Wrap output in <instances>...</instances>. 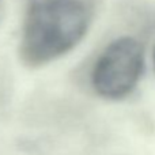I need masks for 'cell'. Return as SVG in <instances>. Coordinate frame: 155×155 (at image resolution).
I'll list each match as a JSON object with an SVG mask.
<instances>
[{
  "label": "cell",
  "mask_w": 155,
  "mask_h": 155,
  "mask_svg": "<svg viewBox=\"0 0 155 155\" xmlns=\"http://www.w3.org/2000/svg\"><path fill=\"white\" fill-rule=\"evenodd\" d=\"M146 49L137 38L123 35L104 48L91 68V87L107 101H121L136 88L144 71Z\"/></svg>",
  "instance_id": "obj_2"
},
{
  "label": "cell",
  "mask_w": 155,
  "mask_h": 155,
  "mask_svg": "<svg viewBox=\"0 0 155 155\" xmlns=\"http://www.w3.org/2000/svg\"><path fill=\"white\" fill-rule=\"evenodd\" d=\"M3 16H4V5H3V2L0 0V23L3 21Z\"/></svg>",
  "instance_id": "obj_3"
},
{
  "label": "cell",
  "mask_w": 155,
  "mask_h": 155,
  "mask_svg": "<svg viewBox=\"0 0 155 155\" xmlns=\"http://www.w3.org/2000/svg\"><path fill=\"white\" fill-rule=\"evenodd\" d=\"M101 0H27L19 59L40 68L67 54L86 37Z\"/></svg>",
  "instance_id": "obj_1"
},
{
  "label": "cell",
  "mask_w": 155,
  "mask_h": 155,
  "mask_svg": "<svg viewBox=\"0 0 155 155\" xmlns=\"http://www.w3.org/2000/svg\"><path fill=\"white\" fill-rule=\"evenodd\" d=\"M153 63H154V70H155V46H154V51H153Z\"/></svg>",
  "instance_id": "obj_4"
}]
</instances>
